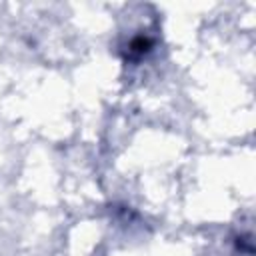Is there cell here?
I'll use <instances>...</instances> for the list:
<instances>
[{"mask_svg":"<svg viewBox=\"0 0 256 256\" xmlns=\"http://www.w3.org/2000/svg\"><path fill=\"white\" fill-rule=\"evenodd\" d=\"M150 40L148 38H144V36H138V38H134L132 42H130V52H138V54H144L148 48H150Z\"/></svg>","mask_w":256,"mask_h":256,"instance_id":"obj_1","label":"cell"}]
</instances>
